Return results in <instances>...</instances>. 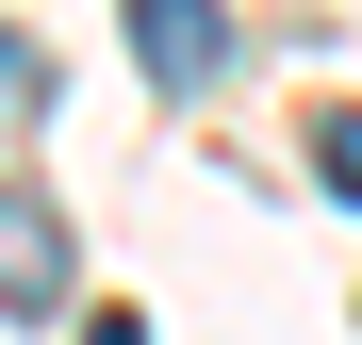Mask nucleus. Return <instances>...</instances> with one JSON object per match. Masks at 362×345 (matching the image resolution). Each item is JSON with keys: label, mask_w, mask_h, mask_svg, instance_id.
I'll use <instances>...</instances> for the list:
<instances>
[{"label": "nucleus", "mask_w": 362, "mask_h": 345, "mask_svg": "<svg viewBox=\"0 0 362 345\" xmlns=\"http://www.w3.org/2000/svg\"><path fill=\"white\" fill-rule=\"evenodd\" d=\"M132 66H148L165 99H198V83L230 66V0H132Z\"/></svg>", "instance_id": "f257e3e1"}, {"label": "nucleus", "mask_w": 362, "mask_h": 345, "mask_svg": "<svg viewBox=\"0 0 362 345\" xmlns=\"http://www.w3.org/2000/svg\"><path fill=\"white\" fill-rule=\"evenodd\" d=\"M66 214H49L33 181H0V313H49V296H66Z\"/></svg>", "instance_id": "f03ea898"}, {"label": "nucleus", "mask_w": 362, "mask_h": 345, "mask_svg": "<svg viewBox=\"0 0 362 345\" xmlns=\"http://www.w3.org/2000/svg\"><path fill=\"white\" fill-rule=\"evenodd\" d=\"M33 115H49V49L0 17V132H33Z\"/></svg>", "instance_id": "7ed1b4c3"}, {"label": "nucleus", "mask_w": 362, "mask_h": 345, "mask_svg": "<svg viewBox=\"0 0 362 345\" xmlns=\"http://www.w3.org/2000/svg\"><path fill=\"white\" fill-rule=\"evenodd\" d=\"M313 181H329V198L362 214V115H313Z\"/></svg>", "instance_id": "20e7f679"}, {"label": "nucleus", "mask_w": 362, "mask_h": 345, "mask_svg": "<svg viewBox=\"0 0 362 345\" xmlns=\"http://www.w3.org/2000/svg\"><path fill=\"white\" fill-rule=\"evenodd\" d=\"M83 345H148V329H132V313H83Z\"/></svg>", "instance_id": "39448f33"}]
</instances>
